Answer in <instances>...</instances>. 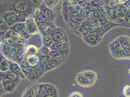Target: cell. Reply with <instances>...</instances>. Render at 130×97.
Segmentation results:
<instances>
[{
  "instance_id": "1",
  "label": "cell",
  "mask_w": 130,
  "mask_h": 97,
  "mask_svg": "<svg viewBox=\"0 0 130 97\" xmlns=\"http://www.w3.org/2000/svg\"><path fill=\"white\" fill-rule=\"evenodd\" d=\"M38 0H3L1 6V13L7 11L17 12L27 18L33 14Z\"/></svg>"
},
{
  "instance_id": "2",
  "label": "cell",
  "mask_w": 130,
  "mask_h": 97,
  "mask_svg": "<svg viewBox=\"0 0 130 97\" xmlns=\"http://www.w3.org/2000/svg\"><path fill=\"white\" fill-rule=\"evenodd\" d=\"M98 80L97 73L94 70H87L76 74L75 81L79 86L88 88L93 86Z\"/></svg>"
},
{
  "instance_id": "3",
  "label": "cell",
  "mask_w": 130,
  "mask_h": 97,
  "mask_svg": "<svg viewBox=\"0 0 130 97\" xmlns=\"http://www.w3.org/2000/svg\"><path fill=\"white\" fill-rule=\"evenodd\" d=\"M109 48L112 57L116 59H130V57L126 53L117 38L109 44Z\"/></svg>"
},
{
  "instance_id": "4",
  "label": "cell",
  "mask_w": 130,
  "mask_h": 97,
  "mask_svg": "<svg viewBox=\"0 0 130 97\" xmlns=\"http://www.w3.org/2000/svg\"><path fill=\"white\" fill-rule=\"evenodd\" d=\"M1 18L11 27L17 23L26 21L27 18L14 11H7L1 13Z\"/></svg>"
},
{
  "instance_id": "5",
  "label": "cell",
  "mask_w": 130,
  "mask_h": 97,
  "mask_svg": "<svg viewBox=\"0 0 130 97\" xmlns=\"http://www.w3.org/2000/svg\"><path fill=\"white\" fill-rule=\"evenodd\" d=\"M70 50H62V51H50V58L59 61L62 63H64L69 57Z\"/></svg>"
},
{
  "instance_id": "6",
  "label": "cell",
  "mask_w": 130,
  "mask_h": 97,
  "mask_svg": "<svg viewBox=\"0 0 130 97\" xmlns=\"http://www.w3.org/2000/svg\"><path fill=\"white\" fill-rule=\"evenodd\" d=\"M25 23L26 29L30 35L32 36L39 33L37 23L34 17L31 16L28 18Z\"/></svg>"
},
{
  "instance_id": "7",
  "label": "cell",
  "mask_w": 130,
  "mask_h": 97,
  "mask_svg": "<svg viewBox=\"0 0 130 97\" xmlns=\"http://www.w3.org/2000/svg\"><path fill=\"white\" fill-rule=\"evenodd\" d=\"M51 50L44 45L42 46L39 50L38 55L40 58V67L44 68L45 65H46L48 61L50 58V53Z\"/></svg>"
},
{
  "instance_id": "8",
  "label": "cell",
  "mask_w": 130,
  "mask_h": 97,
  "mask_svg": "<svg viewBox=\"0 0 130 97\" xmlns=\"http://www.w3.org/2000/svg\"><path fill=\"white\" fill-rule=\"evenodd\" d=\"M0 83L3 85L6 93H12L15 91L20 83L7 79H1Z\"/></svg>"
},
{
  "instance_id": "9",
  "label": "cell",
  "mask_w": 130,
  "mask_h": 97,
  "mask_svg": "<svg viewBox=\"0 0 130 97\" xmlns=\"http://www.w3.org/2000/svg\"><path fill=\"white\" fill-rule=\"evenodd\" d=\"M103 38L101 36H98L93 34L83 36V39L84 42L92 47L96 46L100 44L103 40Z\"/></svg>"
},
{
  "instance_id": "10",
  "label": "cell",
  "mask_w": 130,
  "mask_h": 97,
  "mask_svg": "<svg viewBox=\"0 0 130 97\" xmlns=\"http://www.w3.org/2000/svg\"><path fill=\"white\" fill-rule=\"evenodd\" d=\"M22 63H23L24 64L27 65L33 69L37 68L40 66V58L38 54L34 55L27 56L25 57V59Z\"/></svg>"
},
{
  "instance_id": "11",
  "label": "cell",
  "mask_w": 130,
  "mask_h": 97,
  "mask_svg": "<svg viewBox=\"0 0 130 97\" xmlns=\"http://www.w3.org/2000/svg\"><path fill=\"white\" fill-rule=\"evenodd\" d=\"M10 29L14 30L19 33L22 38L28 39L31 37V35L29 34L25 26V22L17 23L13 26L10 27Z\"/></svg>"
},
{
  "instance_id": "12",
  "label": "cell",
  "mask_w": 130,
  "mask_h": 97,
  "mask_svg": "<svg viewBox=\"0 0 130 97\" xmlns=\"http://www.w3.org/2000/svg\"><path fill=\"white\" fill-rule=\"evenodd\" d=\"M54 42H59L69 39L65 30L61 28H56L53 34Z\"/></svg>"
},
{
  "instance_id": "13",
  "label": "cell",
  "mask_w": 130,
  "mask_h": 97,
  "mask_svg": "<svg viewBox=\"0 0 130 97\" xmlns=\"http://www.w3.org/2000/svg\"><path fill=\"white\" fill-rule=\"evenodd\" d=\"M45 73L44 69L39 66L37 68L34 69L32 71L26 76V78L31 82L37 81L43 77Z\"/></svg>"
},
{
  "instance_id": "14",
  "label": "cell",
  "mask_w": 130,
  "mask_h": 97,
  "mask_svg": "<svg viewBox=\"0 0 130 97\" xmlns=\"http://www.w3.org/2000/svg\"><path fill=\"white\" fill-rule=\"evenodd\" d=\"M63 64V63L59 61L50 58L44 68L45 73L49 72L58 69Z\"/></svg>"
},
{
  "instance_id": "15",
  "label": "cell",
  "mask_w": 130,
  "mask_h": 97,
  "mask_svg": "<svg viewBox=\"0 0 130 97\" xmlns=\"http://www.w3.org/2000/svg\"><path fill=\"white\" fill-rule=\"evenodd\" d=\"M9 70L16 73L19 76L22 80L26 78V76L22 70V68L20 64L18 62L9 60Z\"/></svg>"
},
{
  "instance_id": "16",
  "label": "cell",
  "mask_w": 130,
  "mask_h": 97,
  "mask_svg": "<svg viewBox=\"0 0 130 97\" xmlns=\"http://www.w3.org/2000/svg\"><path fill=\"white\" fill-rule=\"evenodd\" d=\"M100 26L102 31V37L103 38V36L109 31L116 27H119L120 25L116 22L107 21L102 23Z\"/></svg>"
},
{
  "instance_id": "17",
  "label": "cell",
  "mask_w": 130,
  "mask_h": 97,
  "mask_svg": "<svg viewBox=\"0 0 130 97\" xmlns=\"http://www.w3.org/2000/svg\"><path fill=\"white\" fill-rule=\"evenodd\" d=\"M70 43L69 39L59 42H54L50 49L51 51H62L70 50Z\"/></svg>"
},
{
  "instance_id": "18",
  "label": "cell",
  "mask_w": 130,
  "mask_h": 97,
  "mask_svg": "<svg viewBox=\"0 0 130 97\" xmlns=\"http://www.w3.org/2000/svg\"><path fill=\"white\" fill-rule=\"evenodd\" d=\"M7 79L12 81L20 83L22 79L16 73L9 70L5 72H1V79Z\"/></svg>"
},
{
  "instance_id": "19",
  "label": "cell",
  "mask_w": 130,
  "mask_h": 97,
  "mask_svg": "<svg viewBox=\"0 0 130 97\" xmlns=\"http://www.w3.org/2000/svg\"><path fill=\"white\" fill-rule=\"evenodd\" d=\"M13 48V47L4 43H1V54L9 60H12V53Z\"/></svg>"
},
{
  "instance_id": "20",
  "label": "cell",
  "mask_w": 130,
  "mask_h": 97,
  "mask_svg": "<svg viewBox=\"0 0 130 97\" xmlns=\"http://www.w3.org/2000/svg\"><path fill=\"white\" fill-rule=\"evenodd\" d=\"M40 9L43 12L44 14L45 15L50 22H54L56 16L55 13L52 10V9L46 6L44 4L42 6H41Z\"/></svg>"
},
{
  "instance_id": "21",
  "label": "cell",
  "mask_w": 130,
  "mask_h": 97,
  "mask_svg": "<svg viewBox=\"0 0 130 97\" xmlns=\"http://www.w3.org/2000/svg\"><path fill=\"white\" fill-rule=\"evenodd\" d=\"M10 65L9 60L7 59L3 55L1 54L0 71L2 72H5L9 70Z\"/></svg>"
},
{
  "instance_id": "22",
  "label": "cell",
  "mask_w": 130,
  "mask_h": 97,
  "mask_svg": "<svg viewBox=\"0 0 130 97\" xmlns=\"http://www.w3.org/2000/svg\"><path fill=\"white\" fill-rule=\"evenodd\" d=\"M117 38L127 54L128 48L130 44V37L127 36H121Z\"/></svg>"
},
{
  "instance_id": "23",
  "label": "cell",
  "mask_w": 130,
  "mask_h": 97,
  "mask_svg": "<svg viewBox=\"0 0 130 97\" xmlns=\"http://www.w3.org/2000/svg\"><path fill=\"white\" fill-rule=\"evenodd\" d=\"M46 97H59L58 90L56 86L51 83H49Z\"/></svg>"
},
{
  "instance_id": "24",
  "label": "cell",
  "mask_w": 130,
  "mask_h": 97,
  "mask_svg": "<svg viewBox=\"0 0 130 97\" xmlns=\"http://www.w3.org/2000/svg\"><path fill=\"white\" fill-rule=\"evenodd\" d=\"M39 48L32 44L28 45L27 47L25 48V53L26 56H31V55H34L38 54Z\"/></svg>"
},
{
  "instance_id": "25",
  "label": "cell",
  "mask_w": 130,
  "mask_h": 97,
  "mask_svg": "<svg viewBox=\"0 0 130 97\" xmlns=\"http://www.w3.org/2000/svg\"><path fill=\"white\" fill-rule=\"evenodd\" d=\"M49 85L48 83H41L38 84V95L40 97H46Z\"/></svg>"
},
{
  "instance_id": "26",
  "label": "cell",
  "mask_w": 130,
  "mask_h": 97,
  "mask_svg": "<svg viewBox=\"0 0 130 97\" xmlns=\"http://www.w3.org/2000/svg\"><path fill=\"white\" fill-rule=\"evenodd\" d=\"M26 57L25 53V47H22L20 49L17 55L16 61L20 64L22 63L25 59Z\"/></svg>"
},
{
  "instance_id": "27",
  "label": "cell",
  "mask_w": 130,
  "mask_h": 97,
  "mask_svg": "<svg viewBox=\"0 0 130 97\" xmlns=\"http://www.w3.org/2000/svg\"><path fill=\"white\" fill-rule=\"evenodd\" d=\"M42 42L43 45L44 46L48 48H50V47L52 46L53 43H54L53 35H50L47 37H42Z\"/></svg>"
},
{
  "instance_id": "28",
  "label": "cell",
  "mask_w": 130,
  "mask_h": 97,
  "mask_svg": "<svg viewBox=\"0 0 130 97\" xmlns=\"http://www.w3.org/2000/svg\"><path fill=\"white\" fill-rule=\"evenodd\" d=\"M0 33L1 36H2L4 35L5 33H6L8 30H9L10 27H9V26L2 18H0Z\"/></svg>"
},
{
  "instance_id": "29",
  "label": "cell",
  "mask_w": 130,
  "mask_h": 97,
  "mask_svg": "<svg viewBox=\"0 0 130 97\" xmlns=\"http://www.w3.org/2000/svg\"><path fill=\"white\" fill-rule=\"evenodd\" d=\"M26 39L22 37L14 39V41L16 44V46L21 47H25L26 43Z\"/></svg>"
},
{
  "instance_id": "30",
  "label": "cell",
  "mask_w": 130,
  "mask_h": 97,
  "mask_svg": "<svg viewBox=\"0 0 130 97\" xmlns=\"http://www.w3.org/2000/svg\"><path fill=\"white\" fill-rule=\"evenodd\" d=\"M43 4L47 7L53 9L58 4V2L55 0H43Z\"/></svg>"
},
{
  "instance_id": "31",
  "label": "cell",
  "mask_w": 130,
  "mask_h": 97,
  "mask_svg": "<svg viewBox=\"0 0 130 97\" xmlns=\"http://www.w3.org/2000/svg\"><path fill=\"white\" fill-rule=\"evenodd\" d=\"M20 65L21 66L22 70L23 72L24 73V74H25V75L26 76H26L28 75H29L34 69L32 68H31V67L28 66L27 65L24 64L23 63L21 64Z\"/></svg>"
},
{
  "instance_id": "32",
  "label": "cell",
  "mask_w": 130,
  "mask_h": 97,
  "mask_svg": "<svg viewBox=\"0 0 130 97\" xmlns=\"http://www.w3.org/2000/svg\"><path fill=\"white\" fill-rule=\"evenodd\" d=\"M1 43H4L6 45H7L9 46H11L12 47L14 48L16 46V44L15 43V42L13 39H11L10 38H6L3 40L1 41Z\"/></svg>"
},
{
  "instance_id": "33",
  "label": "cell",
  "mask_w": 130,
  "mask_h": 97,
  "mask_svg": "<svg viewBox=\"0 0 130 97\" xmlns=\"http://www.w3.org/2000/svg\"><path fill=\"white\" fill-rule=\"evenodd\" d=\"M122 92L125 97H130V85L125 86Z\"/></svg>"
},
{
  "instance_id": "34",
  "label": "cell",
  "mask_w": 130,
  "mask_h": 97,
  "mask_svg": "<svg viewBox=\"0 0 130 97\" xmlns=\"http://www.w3.org/2000/svg\"><path fill=\"white\" fill-rule=\"evenodd\" d=\"M69 97H84L83 94L80 91L72 92L70 94Z\"/></svg>"
},
{
  "instance_id": "35",
  "label": "cell",
  "mask_w": 130,
  "mask_h": 97,
  "mask_svg": "<svg viewBox=\"0 0 130 97\" xmlns=\"http://www.w3.org/2000/svg\"><path fill=\"white\" fill-rule=\"evenodd\" d=\"M0 91H1V97L3 96L4 94H6V91H5V90L4 88V87L3 86V85L0 83Z\"/></svg>"
},
{
  "instance_id": "36",
  "label": "cell",
  "mask_w": 130,
  "mask_h": 97,
  "mask_svg": "<svg viewBox=\"0 0 130 97\" xmlns=\"http://www.w3.org/2000/svg\"><path fill=\"white\" fill-rule=\"evenodd\" d=\"M68 1L72 6H76L78 2V0H68Z\"/></svg>"
},
{
  "instance_id": "37",
  "label": "cell",
  "mask_w": 130,
  "mask_h": 97,
  "mask_svg": "<svg viewBox=\"0 0 130 97\" xmlns=\"http://www.w3.org/2000/svg\"><path fill=\"white\" fill-rule=\"evenodd\" d=\"M124 6L127 7L129 10H130V0H128L124 3Z\"/></svg>"
},
{
  "instance_id": "38",
  "label": "cell",
  "mask_w": 130,
  "mask_h": 97,
  "mask_svg": "<svg viewBox=\"0 0 130 97\" xmlns=\"http://www.w3.org/2000/svg\"><path fill=\"white\" fill-rule=\"evenodd\" d=\"M125 27H126V28H130V21L126 24Z\"/></svg>"
},
{
  "instance_id": "39",
  "label": "cell",
  "mask_w": 130,
  "mask_h": 97,
  "mask_svg": "<svg viewBox=\"0 0 130 97\" xmlns=\"http://www.w3.org/2000/svg\"><path fill=\"white\" fill-rule=\"evenodd\" d=\"M26 97V96H25V95H24V94H23H23H22V97Z\"/></svg>"
},
{
  "instance_id": "40",
  "label": "cell",
  "mask_w": 130,
  "mask_h": 97,
  "mask_svg": "<svg viewBox=\"0 0 130 97\" xmlns=\"http://www.w3.org/2000/svg\"><path fill=\"white\" fill-rule=\"evenodd\" d=\"M129 74L130 76V68L129 69Z\"/></svg>"
},
{
  "instance_id": "41",
  "label": "cell",
  "mask_w": 130,
  "mask_h": 97,
  "mask_svg": "<svg viewBox=\"0 0 130 97\" xmlns=\"http://www.w3.org/2000/svg\"><path fill=\"white\" fill-rule=\"evenodd\" d=\"M55 1H56V2H58V3H59V2L60 0H55Z\"/></svg>"
}]
</instances>
